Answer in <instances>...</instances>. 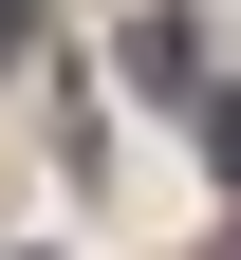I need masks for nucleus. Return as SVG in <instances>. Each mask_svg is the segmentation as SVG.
Here are the masks:
<instances>
[{"instance_id": "obj_1", "label": "nucleus", "mask_w": 241, "mask_h": 260, "mask_svg": "<svg viewBox=\"0 0 241 260\" xmlns=\"http://www.w3.org/2000/svg\"><path fill=\"white\" fill-rule=\"evenodd\" d=\"M204 149H223V168H241V75H223V112H204Z\"/></svg>"}, {"instance_id": "obj_2", "label": "nucleus", "mask_w": 241, "mask_h": 260, "mask_svg": "<svg viewBox=\"0 0 241 260\" xmlns=\"http://www.w3.org/2000/svg\"><path fill=\"white\" fill-rule=\"evenodd\" d=\"M0 38H38V0H0Z\"/></svg>"}]
</instances>
